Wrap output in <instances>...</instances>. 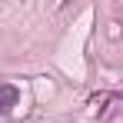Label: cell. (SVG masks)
Here are the masks:
<instances>
[{
  "label": "cell",
  "instance_id": "6da1fadb",
  "mask_svg": "<svg viewBox=\"0 0 123 123\" xmlns=\"http://www.w3.org/2000/svg\"><path fill=\"white\" fill-rule=\"evenodd\" d=\"M17 100H20V90L13 83H0V113H7L10 106H17Z\"/></svg>",
  "mask_w": 123,
  "mask_h": 123
}]
</instances>
